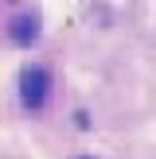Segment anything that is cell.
Instances as JSON below:
<instances>
[{
	"label": "cell",
	"instance_id": "obj_1",
	"mask_svg": "<svg viewBox=\"0 0 156 159\" xmlns=\"http://www.w3.org/2000/svg\"><path fill=\"white\" fill-rule=\"evenodd\" d=\"M47 85H51V74H47L43 66H27L20 74V101L27 109H39L47 101Z\"/></svg>",
	"mask_w": 156,
	"mask_h": 159
},
{
	"label": "cell",
	"instance_id": "obj_2",
	"mask_svg": "<svg viewBox=\"0 0 156 159\" xmlns=\"http://www.w3.org/2000/svg\"><path fill=\"white\" fill-rule=\"evenodd\" d=\"M8 31H12V39H16L20 47H31V43L39 39V20H35V16H16Z\"/></svg>",
	"mask_w": 156,
	"mask_h": 159
}]
</instances>
